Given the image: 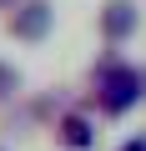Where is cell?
<instances>
[{
	"instance_id": "obj_1",
	"label": "cell",
	"mask_w": 146,
	"mask_h": 151,
	"mask_svg": "<svg viewBox=\"0 0 146 151\" xmlns=\"http://www.w3.org/2000/svg\"><path fill=\"white\" fill-rule=\"evenodd\" d=\"M141 91H146V70H131V65H121V60H111V65L101 70V101H106V111L136 106Z\"/></svg>"
},
{
	"instance_id": "obj_2",
	"label": "cell",
	"mask_w": 146,
	"mask_h": 151,
	"mask_svg": "<svg viewBox=\"0 0 146 151\" xmlns=\"http://www.w3.org/2000/svg\"><path fill=\"white\" fill-rule=\"evenodd\" d=\"M10 30H15L20 40H40V35L50 30V5H45V0H30V5L10 20Z\"/></svg>"
},
{
	"instance_id": "obj_3",
	"label": "cell",
	"mask_w": 146,
	"mask_h": 151,
	"mask_svg": "<svg viewBox=\"0 0 146 151\" xmlns=\"http://www.w3.org/2000/svg\"><path fill=\"white\" fill-rule=\"evenodd\" d=\"M101 30H106L111 40H126V35L136 30V5H131V0H111L106 15H101Z\"/></svg>"
},
{
	"instance_id": "obj_4",
	"label": "cell",
	"mask_w": 146,
	"mask_h": 151,
	"mask_svg": "<svg viewBox=\"0 0 146 151\" xmlns=\"http://www.w3.org/2000/svg\"><path fill=\"white\" fill-rule=\"evenodd\" d=\"M60 141H65V146H91V126H86L81 116H70V121L60 126Z\"/></svg>"
},
{
	"instance_id": "obj_5",
	"label": "cell",
	"mask_w": 146,
	"mask_h": 151,
	"mask_svg": "<svg viewBox=\"0 0 146 151\" xmlns=\"http://www.w3.org/2000/svg\"><path fill=\"white\" fill-rule=\"evenodd\" d=\"M20 86V76H15V65H5V60H0V96H10Z\"/></svg>"
},
{
	"instance_id": "obj_6",
	"label": "cell",
	"mask_w": 146,
	"mask_h": 151,
	"mask_svg": "<svg viewBox=\"0 0 146 151\" xmlns=\"http://www.w3.org/2000/svg\"><path fill=\"white\" fill-rule=\"evenodd\" d=\"M126 151H146V136H141V141H131V146H126Z\"/></svg>"
},
{
	"instance_id": "obj_7",
	"label": "cell",
	"mask_w": 146,
	"mask_h": 151,
	"mask_svg": "<svg viewBox=\"0 0 146 151\" xmlns=\"http://www.w3.org/2000/svg\"><path fill=\"white\" fill-rule=\"evenodd\" d=\"M0 5H5V0H0Z\"/></svg>"
}]
</instances>
